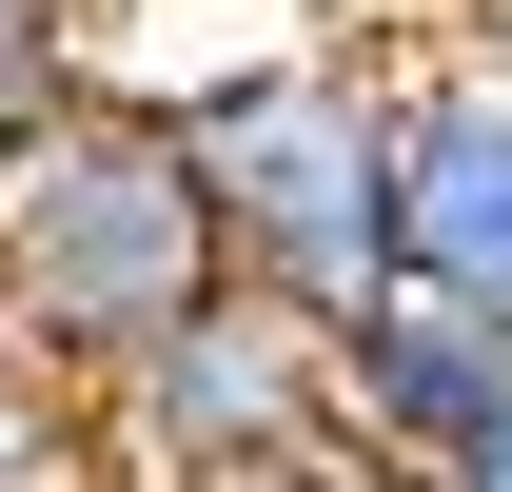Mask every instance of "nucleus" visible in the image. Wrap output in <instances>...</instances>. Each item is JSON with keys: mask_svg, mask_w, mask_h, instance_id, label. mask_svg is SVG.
Segmentation results:
<instances>
[{"mask_svg": "<svg viewBox=\"0 0 512 492\" xmlns=\"http://www.w3.org/2000/svg\"><path fill=\"white\" fill-rule=\"evenodd\" d=\"M217 276L237 256H217V197H197V138L158 79H79L0 138V335L40 374H119Z\"/></svg>", "mask_w": 512, "mask_h": 492, "instance_id": "1", "label": "nucleus"}, {"mask_svg": "<svg viewBox=\"0 0 512 492\" xmlns=\"http://www.w3.org/2000/svg\"><path fill=\"white\" fill-rule=\"evenodd\" d=\"M197 138V197H217V256L296 315H355L394 296V119L414 79L375 40H276V60H217V79H158Z\"/></svg>", "mask_w": 512, "mask_h": 492, "instance_id": "2", "label": "nucleus"}, {"mask_svg": "<svg viewBox=\"0 0 512 492\" xmlns=\"http://www.w3.org/2000/svg\"><path fill=\"white\" fill-rule=\"evenodd\" d=\"M79 433H99L119 492H276V473H316V453H355L335 433V315L217 276L119 374H79Z\"/></svg>", "mask_w": 512, "mask_h": 492, "instance_id": "3", "label": "nucleus"}, {"mask_svg": "<svg viewBox=\"0 0 512 492\" xmlns=\"http://www.w3.org/2000/svg\"><path fill=\"white\" fill-rule=\"evenodd\" d=\"M493 414H512V315L434 296V276H394V296H355V315H335V433H355L375 473H414V492H434Z\"/></svg>", "mask_w": 512, "mask_h": 492, "instance_id": "4", "label": "nucleus"}, {"mask_svg": "<svg viewBox=\"0 0 512 492\" xmlns=\"http://www.w3.org/2000/svg\"><path fill=\"white\" fill-rule=\"evenodd\" d=\"M394 276L512 315V60H414V119H394Z\"/></svg>", "mask_w": 512, "mask_h": 492, "instance_id": "5", "label": "nucleus"}, {"mask_svg": "<svg viewBox=\"0 0 512 492\" xmlns=\"http://www.w3.org/2000/svg\"><path fill=\"white\" fill-rule=\"evenodd\" d=\"M0 492H119L99 433H79V374H40L20 335H0Z\"/></svg>", "mask_w": 512, "mask_h": 492, "instance_id": "6", "label": "nucleus"}, {"mask_svg": "<svg viewBox=\"0 0 512 492\" xmlns=\"http://www.w3.org/2000/svg\"><path fill=\"white\" fill-rule=\"evenodd\" d=\"M99 79V0H0V138Z\"/></svg>", "mask_w": 512, "mask_h": 492, "instance_id": "7", "label": "nucleus"}, {"mask_svg": "<svg viewBox=\"0 0 512 492\" xmlns=\"http://www.w3.org/2000/svg\"><path fill=\"white\" fill-rule=\"evenodd\" d=\"M434 492H512V414H493V433H473V453H453V473H434Z\"/></svg>", "mask_w": 512, "mask_h": 492, "instance_id": "8", "label": "nucleus"}, {"mask_svg": "<svg viewBox=\"0 0 512 492\" xmlns=\"http://www.w3.org/2000/svg\"><path fill=\"white\" fill-rule=\"evenodd\" d=\"M276 492H414V473H375V453H316V473H276Z\"/></svg>", "mask_w": 512, "mask_h": 492, "instance_id": "9", "label": "nucleus"}]
</instances>
